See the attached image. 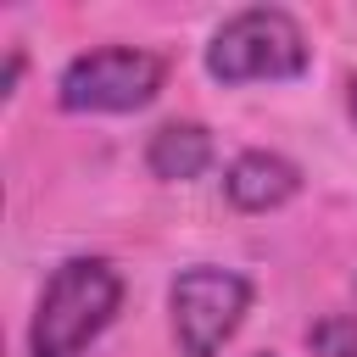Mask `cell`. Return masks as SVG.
Here are the masks:
<instances>
[{
    "instance_id": "cell-1",
    "label": "cell",
    "mask_w": 357,
    "mask_h": 357,
    "mask_svg": "<svg viewBox=\"0 0 357 357\" xmlns=\"http://www.w3.org/2000/svg\"><path fill=\"white\" fill-rule=\"evenodd\" d=\"M123 301V273L106 257H67L28 324V357H78L112 318Z\"/></svg>"
},
{
    "instance_id": "cell-2",
    "label": "cell",
    "mask_w": 357,
    "mask_h": 357,
    "mask_svg": "<svg viewBox=\"0 0 357 357\" xmlns=\"http://www.w3.org/2000/svg\"><path fill=\"white\" fill-rule=\"evenodd\" d=\"M312 61L307 33L290 11L279 6H251L234 11L212 45H206V73L218 84H257V78H301Z\"/></svg>"
},
{
    "instance_id": "cell-3",
    "label": "cell",
    "mask_w": 357,
    "mask_h": 357,
    "mask_svg": "<svg viewBox=\"0 0 357 357\" xmlns=\"http://www.w3.org/2000/svg\"><path fill=\"white\" fill-rule=\"evenodd\" d=\"M167 312H173L178 357H218L251 312V279L218 262H195L173 279Z\"/></svg>"
},
{
    "instance_id": "cell-7",
    "label": "cell",
    "mask_w": 357,
    "mask_h": 357,
    "mask_svg": "<svg viewBox=\"0 0 357 357\" xmlns=\"http://www.w3.org/2000/svg\"><path fill=\"white\" fill-rule=\"evenodd\" d=\"M307 346L318 357H357V318L351 312H329L307 329Z\"/></svg>"
},
{
    "instance_id": "cell-9",
    "label": "cell",
    "mask_w": 357,
    "mask_h": 357,
    "mask_svg": "<svg viewBox=\"0 0 357 357\" xmlns=\"http://www.w3.org/2000/svg\"><path fill=\"white\" fill-rule=\"evenodd\" d=\"M351 117H357V78H351Z\"/></svg>"
},
{
    "instance_id": "cell-8",
    "label": "cell",
    "mask_w": 357,
    "mask_h": 357,
    "mask_svg": "<svg viewBox=\"0 0 357 357\" xmlns=\"http://www.w3.org/2000/svg\"><path fill=\"white\" fill-rule=\"evenodd\" d=\"M17 78H22V50H11V61H6V84H0L6 100H11V89H17Z\"/></svg>"
},
{
    "instance_id": "cell-4",
    "label": "cell",
    "mask_w": 357,
    "mask_h": 357,
    "mask_svg": "<svg viewBox=\"0 0 357 357\" xmlns=\"http://www.w3.org/2000/svg\"><path fill=\"white\" fill-rule=\"evenodd\" d=\"M162 78H167V61L156 50L100 45V50H84L61 67L56 100L67 112H139V106L156 100Z\"/></svg>"
},
{
    "instance_id": "cell-5",
    "label": "cell",
    "mask_w": 357,
    "mask_h": 357,
    "mask_svg": "<svg viewBox=\"0 0 357 357\" xmlns=\"http://www.w3.org/2000/svg\"><path fill=\"white\" fill-rule=\"evenodd\" d=\"M301 190V167L279 151H240L223 173V195L240 212H273Z\"/></svg>"
},
{
    "instance_id": "cell-6",
    "label": "cell",
    "mask_w": 357,
    "mask_h": 357,
    "mask_svg": "<svg viewBox=\"0 0 357 357\" xmlns=\"http://www.w3.org/2000/svg\"><path fill=\"white\" fill-rule=\"evenodd\" d=\"M212 162V134L201 123H162L145 145V167L167 184H184V178H201Z\"/></svg>"
}]
</instances>
